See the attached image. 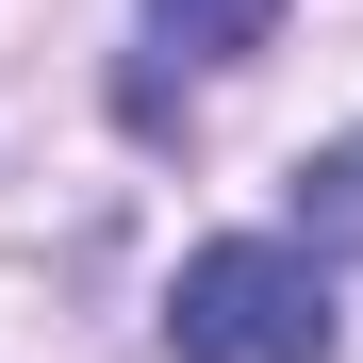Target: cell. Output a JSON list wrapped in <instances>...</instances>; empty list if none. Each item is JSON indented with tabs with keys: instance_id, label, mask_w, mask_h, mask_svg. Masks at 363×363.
I'll return each instance as SVG.
<instances>
[{
	"instance_id": "obj_1",
	"label": "cell",
	"mask_w": 363,
	"mask_h": 363,
	"mask_svg": "<svg viewBox=\"0 0 363 363\" xmlns=\"http://www.w3.org/2000/svg\"><path fill=\"white\" fill-rule=\"evenodd\" d=\"M165 347L182 363H330V264L297 231H215L165 281Z\"/></svg>"
},
{
	"instance_id": "obj_2",
	"label": "cell",
	"mask_w": 363,
	"mask_h": 363,
	"mask_svg": "<svg viewBox=\"0 0 363 363\" xmlns=\"http://www.w3.org/2000/svg\"><path fill=\"white\" fill-rule=\"evenodd\" d=\"M264 33H281V0H149V67L116 83V116H165V83H199V67H248Z\"/></svg>"
},
{
	"instance_id": "obj_3",
	"label": "cell",
	"mask_w": 363,
	"mask_h": 363,
	"mask_svg": "<svg viewBox=\"0 0 363 363\" xmlns=\"http://www.w3.org/2000/svg\"><path fill=\"white\" fill-rule=\"evenodd\" d=\"M297 248H314V264H363V133H330L314 165H297Z\"/></svg>"
}]
</instances>
